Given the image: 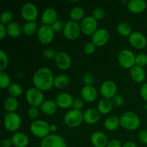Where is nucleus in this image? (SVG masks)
<instances>
[{
    "mask_svg": "<svg viewBox=\"0 0 147 147\" xmlns=\"http://www.w3.org/2000/svg\"><path fill=\"white\" fill-rule=\"evenodd\" d=\"M117 32L119 34L123 37H128L131 34V27L129 23L121 22L117 26Z\"/></svg>",
    "mask_w": 147,
    "mask_h": 147,
    "instance_id": "obj_33",
    "label": "nucleus"
},
{
    "mask_svg": "<svg viewBox=\"0 0 147 147\" xmlns=\"http://www.w3.org/2000/svg\"><path fill=\"white\" fill-rule=\"evenodd\" d=\"M121 125L127 130H136L139 127L141 121L138 115L131 111L123 113L120 117Z\"/></svg>",
    "mask_w": 147,
    "mask_h": 147,
    "instance_id": "obj_2",
    "label": "nucleus"
},
{
    "mask_svg": "<svg viewBox=\"0 0 147 147\" xmlns=\"http://www.w3.org/2000/svg\"><path fill=\"white\" fill-rule=\"evenodd\" d=\"M50 132H55L57 130V125L55 124V123H52V124L50 125Z\"/></svg>",
    "mask_w": 147,
    "mask_h": 147,
    "instance_id": "obj_53",
    "label": "nucleus"
},
{
    "mask_svg": "<svg viewBox=\"0 0 147 147\" xmlns=\"http://www.w3.org/2000/svg\"><path fill=\"white\" fill-rule=\"evenodd\" d=\"M9 63L8 56L4 50H0V71H4Z\"/></svg>",
    "mask_w": 147,
    "mask_h": 147,
    "instance_id": "obj_37",
    "label": "nucleus"
},
{
    "mask_svg": "<svg viewBox=\"0 0 147 147\" xmlns=\"http://www.w3.org/2000/svg\"><path fill=\"white\" fill-rule=\"evenodd\" d=\"M64 121L69 127H78L83 121V113L81 111L72 109L65 113L64 116Z\"/></svg>",
    "mask_w": 147,
    "mask_h": 147,
    "instance_id": "obj_6",
    "label": "nucleus"
},
{
    "mask_svg": "<svg viewBox=\"0 0 147 147\" xmlns=\"http://www.w3.org/2000/svg\"><path fill=\"white\" fill-rule=\"evenodd\" d=\"M54 79L52 70L46 67L39 68L32 77V83L39 90H48L54 86Z\"/></svg>",
    "mask_w": 147,
    "mask_h": 147,
    "instance_id": "obj_1",
    "label": "nucleus"
},
{
    "mask_svg": "<svg viewBox=\"0 0 147 147\" xmlns=\"http://www.w3.org/2000/svg\"><path fill=\"white\" fill-rule=\"evenodd\" d=\"M110 34L106 29L100 28L98 29L93 34H92V42L98 47H101L107 43L109 41Z\"/></svg>",
    "mask_w": 147,
    "mask_h": 147,
    "instance_id": "obj_13",
    "label": "nucleus"
},
{
    "mask_svg": "<svg viewBox=\"0 0 147 147\" xmlns=\"http://www.w3.org/2000/svg\"><path fill=\"white\" fill-rule=\"evenodd\" d=\"M92 16L96 19V20H101L105 16V11L101 7H96L92 11Z\"/></svg>",
    "mask_w": 147,
    "mask_h": 147,
    "instance_id": "obj_40",
    "label": "nucleus"
},
{
    "mask_svg": "<svg viewBox=\"0 0 147 147\" xmlns=\"http://www.w3.org/2000/svg\"><path fill=\"white\" fill-rule=\"evenodd\" d=\"M145 109H146V111H147V103H146V105H145Z\"/></svg>",
    "mask_w": 147,
    "mask_h": 147,
    "instance_id": "obj_54",
    "label": "nucleus"
},
{
    "mask_svg": "<svg viewBox=\"0 0 147 147\" xmlns=\"http://www.w3.org/2000/svg\"><path fill=\"white\" fill-rule=\"evenodd\" d=\"M106 147H122L121 143L118 139H113L109 142Z\"/></svg>",
    "mask_w": 147,
    "mask_h": 147,
    "instance_id": "obj_48",
    "label": "nucleus"
},
{
    "mask_svg": "<svg viewBox=\"0 0 147 147\" xmlns=\"http://www.w3.org/2000/svg\"><path fill=\"white\" fill-rule=\"evenodd\" d=\"M38 27L35 22H26L22 26V32L25 35L30 36L37 32Z\"/></svg>",
    "mask_w": 147,
    "mask_h": 147,
    "instance_id": "obj_31",
    "label": "nucleus"
},
{
    "mask_svg": "<svg viewBox=\"0 0 147 147\" xmlns=\"http://www.w3.org/2000/svg\"><path fill=\"white\" fill-rule=\"evenodd\" d=\"M30 131L32 134L39 138H42L50 135V125L44 120H35L30 125Z\"/></svg>",
    "mask_w": 147,
    "mask_h": 147,
    "instance_id": "obj_4",
    "label": "nucleus"
},
{
    "mask_svg": "<svg viewBox=\"0 0 147 147\" xmlns=\"http://www.w3.org/2000/svg\"><path fill=\"white\" fill-rule=\"evenodd\" d=\"M10 84H11V80L7 73H6L4 70L0 71V88L1 89H4L6 88H8Z\"/></svg>",
    "mask_w": 147,
    "mask_h": 147,
    "instance_id": "obj_35",
    "label": "nucleus"
},
{
    "mask_svg": "<svg viewBox=\"0 0 147 147\" xmlns=\"http://www.w3.org/2000/svg\"><path fill=\"white\" fill-rule=\"evenodd\" d=\"M80 25L76 21L70 20L65 23L63 33L65 38L70 40H76L80 34Z\"/></svg>",
    "mask_w": 147,
    "mask_h": 147,
    "instance_id": "obj_5",
    "label": "nucleus"
},
{
    "mask_svg": "<svg viewBox=\"0 0 147 147\" xmlns=\"http://www.w3.org/2000/svg\"><path fill=\"white\" fill-rule=\"evenodd\" d=\"M117 86L116 83L111 80H107L103 82L100 87V93L104 98L110 99L116 95Z\"/></svg>",
    "mask_w": 147,
    "mask_h": 147,
    "instance_id": "obj_14",
    "label": "nucleus"
},
{
    "mask_svg": "<svg viewBox=\"0 0 147 147\" xmlns=\"http://www.w3.org/2000/svg\"><path fill=\"white\" fill-rule=\"evenodd\" d=\"M74 98L70 94L67 93H60L56 96L55 102L57 106L63 109H67L73 106Z\"/></svg>",
    "mask_w": 147,
    "mask_h": 147,
    "instance_id": "obj_17",
    "label": "nucleus"
},
{
    "mask_svg": "<svg viewBox=\"0 0 147 147\" xmlns=\"http://www.w3.org/2000/svg\"><path fill=\"white\" fill-rule=\"evenodd\" d=\"M120 118L116 116H109L105 119L104 126L109 131L116 130L120 126Z\"/></svg>",
    "mask_w": 147,
    "mask_h": 147,
    "instance_id": "obj_28",
    "label": "nucleus"
},
{
    "mask_svg": "<svg viewBox=\"0 0 147 147\" xmlns=\"http://www.w3.org/2000/svg\"><path fill=\"white\" fill-rule=\"evenodd\" d=\"M134 55L131 50L129 49H123L118 54V61L121 66L124 68H131L136 65Z\"/></svg>",
    "mask_w": 147,
    "mask_h": 147,
    "instance_id": "obj_8",
    "label": "nucleus"
},
{
    "mask_svg": "<svg viewBox=\"0 0 147 147\" xmlns=\"http://www.w3.org/2000/svg\"><path fill=\"white\" fill-rule=\"evenodd\" d=\"M130 75L132 79L136 83H142L146 78V71L144 67L136 65L131 68Z\"/></svg>",
    "mask_w": 147,
    "mask_h": 147,
    "instance_id": "obj_23",
    "label": "nucleus"
},
{
    "mask_svg": "<svg viewBox=\"0 0 147 147\" xmlns=\"http://www.w3.org/2000/svg\"><path fill=\"white\" fill-rule=\"evenodd\" d=\"M140 94L142 97L147 102V83H144L143 86L141 87Z\"/></svg>",
    "mask_w": 147,
    "mask_h": 147,
    "instance_id": "obj_49",
    "label": "nucleus"
},
{
    "mask_svg": "<svg viewBox=\"0 0 147 147\" xmlns=\"http://www.w3.org/2000/svg\"><path fill=\"white\" fill-rule=\"evenodd\" d=\"M43 56L45 58L49 59V60H52V59H55L57 55V52L52 47H47L45 48L42 52Z\"/></svg>",
    "mask_w": 147,
    "mask_h": 147,
    "instance_id": "obj_39",
    "label": "nucleus"
},
{
    "mask_svg": "<svg viewBox=\"0 0 147 147\" xmlns=\"http://www.w3.org/2000/svg\"><path fill=\"white\" fill-rule=\"evenodd\" d=\"M70 83V79L66 75L60 74L56 76L54 79V86L58 89H63Z\"/></svg>",
    "mask_w": 147,
    "mask_h": 147,
    "instance_id": "obj_30",
    "label": "nucleus"
},
{
    "mask_svg": "<svg viewBox=\"0 0 147 147\" xmlns=\"http://www.w3.org/2000/svg\"><path fill=\"white\" fill-rule=\"evenodd\" d=\"M7 34L11 37H17L22 32V27L17 22H11L7 25Z\"/></svg>",
    "mask_w": 147,
    "mask_h": 147,
    "instance_id": "obj_27",
    "label": "nucleus"
},
{
    "mask_svg": "<svg viewBox=\"0 0 147 147\" xmlns=\"http://www.w3.org/2000/svg\"><path fill=\"white\" fill-rule=\"evenodd\" d=\"M129 43L136 49H143L146 46L147 40L143 33L140 32H134L129 37Z\"/></svg>",
    "mask_w": 147,
    "mask_h": 147,
    "instance_id": "obj_15",
    "label": "nucleus"
},
{
    "mask_svg": "<svg viewBox=\"0 0 147 147\" xmlns=\"http://www.w3.org/2000/svg\"><path fill=\"white\" fill-rule=\"evenodd\" d=\"M73 109L75 110H78L80 111V109H82V108L83 107V101L81 98H75L73 100Z\"/></svg>",
    "mask_w": 147,
    "mask_h": 147,
    "instance_id": "obj_46",
    "label": "nucleus"
},
{
    "mask_svg": "<svg viewBox=\"0 0 147 147\" xmlns=\"http://www.w3.org/2000/svg\"><path fill=\"white\" fill-rule=\"evenodd\" d=\"M139 138L142 143L147 144V129H144L140 131L139 134Z\"/></svg>",
    "mask_w": 147,
    "mask_h": 147,
    "instance_id": "obj_47",
    "label": "nucleus"
},
{
    "mask_svg": "<svg viewBox=\"0 0 147 147\" xmlns=\"http://www.w3.org/2000/svg\"><path fill=\"white\" fill-rule=\"evenodd\" d=\"M112 103H113V106H121L123 104V97L120 95H115L113 98H112Z\"/></svg>",
    "mask_w": 147,
    "mask_h": 147,
    "instance_id": "obj_45",
    "label": "nucleus"
},
{
    "mask_svg": "<svg viewBox=\"0 0 147 147\" xmlns=\"http://www.w3.org/2000/svg\"><path fill=\"white\" fill-rule=\"evenodd\" d=\"M55 64L60 70H66L70 68L72 64V60L70 56L66 52L59 51L57 53L55 58Z\"/></svg>",
    "mask_w": 147,
    "mask_h": 147,
    "instance_id": "obj_16",
    "label": "nucleus"
},
{
    "mask_svg": "<svg viewBox=\"0 0 147 147\" xmlns=\"http://www.w3.org/2000/svg\"><path fill=\"white\" fill-rule=\"evenodd\" d=\"M145 147H147V146H145Z\"/></svg>",
    "mask_w": 147,
    "mask_h": 147,
    "instance_id": "obj_55",
    "label": "nucleus"
},
{
    "mask_svg": "<svg viewBox=\"0 0 147 147\" xmlns=\"http://www.w3.org/2000/svg\"><path fill=\"white\" fill-rule=\"evenodd\" d=\"M57 20V13L55 9L49 7L42 14V22L47 25H52Z\"/></svg>",
    "mask_w": 147,
    "mask_h": 147,
    "instance_id": "obj_21",
    "label": "nucleus"
},
{
    "mask_svg": "<svg viewBox=\"0 0 147 147\" xmlns=\"http://www.w3.org/2000/svg\"><path fill=\"white\" fill-rule=\"evenodd\" d=\"M13 20V14L11 11H9V10H5V11H2L0 15V22L1 24H9L12 22Z\"/></svg>",
    "mask_w": 147,
    "mask_h": 147,
    "instance_id": "obj_36",
    "label": "nucleus"
},
{
    "mask_svg": "<svg viewBox=\"0 0 147 147\" xmlns=\"http://www.w3.org/2000/svg\"><path fill=\"white\" fill-rule=\"evenodd\" d=\"M83 83H85V86H92V84L94 82V77L93 75L90 73H87L83 76Z\"/></svg>",
    "mask_w": 147,
    "mask_h": 147,
    "instance_id": "obj_43",
    "label": "nucleus"
},
{
    "mask_svg": "<svg viewBox=\"0 0 147 147\" xmlns=\"http://www.w3.org/2000/svg\"><path fill=\"white\" fill-rule=\"evenodd\" d=\"M19 103L17 98L13 96H9L6 98L4 102V109L7 112H15L18 108Z\"/></svg>",
    "mask_w": 147,
    "mask_h": 147,
    "instance_id": "obj_29",
    "label": "nucleus"
},
{
    "mask_svg": "<svg viewBox=\"0 0 147 147\" xmlns=\"http://www.w3.org/2000/svg\"><path fill=\"white\" fill-rule=\"evenodd\" d=\"M81 31L87 35L93 34L98 30V22L93 16H86L80 22Z\"/></svg>",
    "mask_w": 147,
    "mask_h": 147,
    "instance_id": "obj_12",
    "label": "nucleus"
},
{
    "mask_svg": "<svg viewBox=\"0 0 147 147\" xmlns=\"http://www.w3.org/2000/svg\"><path fill=\"white\" fill-rule=\"evenodd\" d=\"M21 15L27 22H35L38 16V10L35 4L31 2H27L21 8Z\"/></svg>",
    "mask_w": 147,
    "mask_h": 147,
    "instance_id": "obj_10",
    "label": "nucleus"
},
{
    "mask_svg": "<svg viewBox=\"0 0 147 147\" xmlns=\"http://www.w3.org/2000/svg\"><path fill=\"white\" fill-rule=\"evenodd\" d=\"M127 7L131 12L139 14L146 9V3L144 0H130L128 1Z\"/></svg>",
    "mask_w": 147,
    "mask_h": 147,
    "instance_id": "obj_22",
    "label": "nucleus"
},
{
    "mask_svg": "<svg viewBox=\"0 0 147 147\" xmlns=\"http://www.w3.org/2000/svg\"><path fill=\"white\" fill-rule=\"evenodd\" d=\"M7 90H8L10 96H13V97L15 98L20 96L22 94V86L20 84L16 83H11L10 86L8 87V88H7Z\"/></svg>",
    "mask_w": 147,
    "mask_h": 147,
    "instance_id": "obj_34",
    "label": "nucleus"
},
{
    "mask_svg": "<svg viewBox=\"0 0 147 147\" xmlns=\"http://www.w3.org/2000/svg\"><path fill=\"white\" fill-rule=\"evenodd\" d=\"M26 100L31 106L38 107L44 102V95L42 90L37 88H30L27 90L25 94Z\"/></svg>",
    "mask_w": 147,
    "mask_h": 147,
    "instance_id": "obj_7",
    "label": "nucleus"
},
{
    "mask_svg": "<svg viewBox=\"0 0 147 147\" xmlns=\"http://www.w3.org/2000/svg\"><path fill=\"white\" fill-rule=\"evenodd\" d=\"M40 147H67L63 136L57 134H50L42 140Z\"/></svg>",
    "mask_w": 147,
    "mask_h": 147,
    "instance_id": "obj_11",
    "label": "nucleus"
},
{
    "mask_svg": "<svg viewBox=\"0 0 147 147\" xmlns=\"http://www.w3.org/2000/svg\"><path fill=\"white\" fill-rule=\"evenodd\" d=\"M12 144L16 147H26L29 144V138L22 132H15L11 136Z\"/></svg>",
    "mask_w": 147,
    "mask_h": 147,
    "instance_id": "obj_24",
    "label": "nucleus"
},
{
    "mask_svg": "<svg viewBox=\"0 0 147 147\" xmlns=\"http://www.w3.org/2000/svg\"><path fill=\"white\" fill-rule=\"evenodd\" d=\"M55 36V31L51 25L43 24L40 26L37 32V37L39 41L45 45L49 44L53 41Z\"/></svg>",
    "mask_w": 147,
    "mask_h": 147,
    "instance_id": "obj_9",
    "label": "nucleus"
},
{
    "mask_svg": "<svg viewBox=\"0 0 147 147\" xmlns=\"http://www.w3.org/2000/svg\"><path fill=\"white\" fill-rule=\"evenodd\" d=\"M1 147H11L12 144V142H11V139H9V138H4L1 141Z\"/></svg>",
    "mask_w": 147,
    "mask_h": 147,
    "instance_id": "obj_50",
    "label": "nucleus"
},
{
    "mask_svg": "<svg viewBox=\"0 0 147 147\" xmlns=\"http://www.w3.org/2000/svg\"><path fill=\"white\" fill-rule=\"evenodd\" d=\"M113 104L112 100L108 98H103L98 102L97 105V110L102 114L109 113L113 109Z\"/></svg>",
    "mask_w": 147,
    "mask_h": 147,
    "instance_id": "obj_26",
    "label": "nucleus"
},
{
    "mask_svg": "<svg viewBox=\"0 0 147 147\" xmlns=\"http://www.w3.org/2000/svg\"><path fill=\"white\" fill-rule=\"evenodd\" d=\"M135 63L136 65L144 67L147 65V55L145 53H139L136 55Z\"/></svg>",
    "mask_w": 147,
    "mask_h": 147,
    "instance_id": "obj_38",
    "label": "nucleus"
},
{
    "mask_svg": "<svg viewBox=\"0 0 147 147\" xmlns=\"http://www.w3.org/2000/svg\"><path fill=\"white\" fill-rule=\"evenodd\" d=\"M39 113H40V110H39L38 107L31 106V107L28 109V116L30 119H37L39 116Z\"/></svg>",
    "mask_w": 147,
    "mask_h": 147,
    "instance_id": "obj_42",
    "label": "nucleus"
},
{
    "mask_svg": "<svg viewBox=\"0 0 147 147\" xmlns=\"http://www.w3.org/2000/svg\"><path fill=\"white\" fill-rule=\"evenodd\" d=\"M51 26L53 30H54L55 32H60L62 30H63L65 24L63 23V22L62 20H57Z\"/></svg>",
    "mask_w": 147,
    "mask_h": 147,
    "instance_id": "obj_44",
    "label": "nucleus"
},
{
    "mask_svg": "<svg viewBox=\"0 0 147 147\" xmlns=\"http://www.w3.org/2000/svg\"><path fill=\"white\" fill-rule=\"evenodd\" d=\"M81 97L85 101L93 102L97 98V90L92 86H85L82 88L80 91Z\"/></svg>",
    "mask_w": 147,
    "mask_h": 147,
    "instance_id": "obj_20",
    "label": "nucleus"
},
{
    "mask_svg": "<svg viewBox=\"0 0 147 147\" xmlns=\"http://www.w3.org/2000/svg\"><path fill=\"white\" fill-rule=\"evenodd\" d=\"M90 142L95 147H106L109 141L105 134L101 131H95L90 136Z\"/></svg>",
    "mask_w": 147,
    "mask_h": 147,
    "instance_id": "obj_19",
    "label": "nucleus"
},
{
    "mask_svg": "<svg viewBox=\"0 0 147 147\" xmlns=\"http://www.w3.org/2000/svg\"><path fill=\"white\" fill-rule=\"evenodd\" d=\"M7 34V27H6V25L0 23V39L2 40V39L5 37Z\"/></svg>",
    "mask_w": 147,
    "mask_h": 147,
    "instance_id": "obj_51",
    "label": "nucleus"
},
{
    "mask_svg": "<svg viewBox=\"0 0 147 147\" xmlns=\"http://www.w3.org/2000/svg\"><path fill=\"white\" fill-rule=\"evenodd\" d=\"M40 109L46 115H53L55 113L57 110V105L55 100H44L40 106Z\"/></svg>",
    "mask_w": 147,
    "mask_h": 147,
    "instance_id": "obj_25",
    "label": "nucleus"
},
{
    "mask_svg": "<svg viewBox=\"0 0 147 147\" xmlns=\"http://www.w3.org/2000/svg\"><path fill=\"white\" fill-rule=\"evenodd\" d=\"M85 11L82 7L76 6L72 8L70 11V17L72 20L74 21H78V20H82L84 18Z\"/></svg>",
    "mask_w": 147,
    "mask_h": 147,
    "instance_id": "obj_32",
    "label": "nucleus"
},
{
    "mask_svg": "<svg viewBox=\"0 0 147 147\" xmlns=\"http://www.w3.org/2000/svg\"><path fill=\"white\" fill-rule=\"evenodd\" d=\"M3 123L6 130L11 132L17 131L22 124V119L15 112H7L4 114Z\"/></svg>",
    "mask_w": 147,
    "mask_h": 147,
    "instance_id": "obj_3",
    "label": "nucleus"
},
{
    "mask_svg": "<svg viewBox=\"0 0 147 147\" xmlns=\"http://www.w3.org/2000/svg\"><path fill=\"white\" fill-rule=\"evenodd\" d=\"M122 147H138L135 143L133 142H127L124 144L122 145Z\"/></svg>",
    "mask_w": 147,
    "mask_h": 147,
    "instance_id": "obj_52",
    "label": "nucleus"
},
{
    "mask_svg": "<svg viewBox=\"0 0 147 147\" xmlns=\"http://www.w3.org/2000/svg\"><path fill=\"white\" fill-rule=\"evenodd\" d=\"M100 115L96 109L90 108L83 112V121L88 124H95L100 120Z\"/></svg>",
    "mask_w": 147,
    "mask_h": 147,
    "instance_id": "obj_18",
    "label": "nucleus"
},
{
    "mask_svg": "<svg viewBox=\"0 0 147 147\" xmlns=\"http://www.w3.org/2000/svg\"><path fill=\"white\" fill-rule=\"evenodd\" d=\"M96 46L92 42H88L86 44H85L84 47H83V51L86 54H92L96 50Z\"/></svg>",
    "mask_w": 147,
    "mask_h": 147,
    "instance_id": "obj_41",
    "label": "nucleus"
}]
</instances>
